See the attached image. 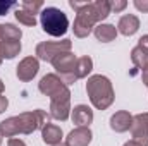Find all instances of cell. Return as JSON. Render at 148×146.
Here are the masks:
<instances>
[{
	"label": "cell",
	"instance_id": "6da1fadb",
	"mask_svg": "<svg viewBox=\"0 0 148 146\" xmlns=\"http://www.w3.org/2000/svg\"><path fill=\"white\" fill-rule=\"evenodd\" d=\"M71 9L76 10V19L73 24L74 36L86 38L97 23H102L110 14V2L109 0H95V2H69Z\"/></svg>",
	"mask_w": 148,
	"mask_h": 146
},
{
	"label": "cell",
	"instance_id": "7a4b0ae2",
	"mask_svg": "<svg viewBox=\"0 0 148 146\" xmlns=\"http://www.w3.org/2000/svg\"><path fill=\"white\" fill-rule=\"evenodd\" d=\"M48 124V115L41 108L33 112H24L14 117H9L0 122V134L3 138H14L17 134H33L36 129H43Z\"/></svg>",
	"mask_w": 148,
	"mask_h": 146
},
{
	"label": "cell",
	"instance_id": "3957f363",
	"mask_svg": "<svg viewBox=\"0 0 148 146\" xmlns=\"http://www.w3.org/2000/svg\"><path fill=\"white\" fill-rule=\"evenodd\" d=\"M86 93L90 96L91 105L97 110H107L114 103V98H115L110 79L102 74H95V76L88 77Z\"/></svg>",
	"mask_w": 148,
	"mask_h": 146
},
{
	"label": "cell",
	"instance_id": "277c9868",
	"mask_svg": "<svg viewBox=\"0 0 148 146\" xmlns=\"http://www.w3.org/2000/svg\"><path fill=\"white\" fill-rule=\"evenodd\" d=\"M40 23L43 31L53 38L64 36L69 29V19L66 12H62L57 7H45L40 12Z\"/></svg>",
	"mask_w": 148,
	"mask_h": 146
},
{
	"label": "cell",
	"instance_id": "5b68a950",
	"mask_svg": "<svg viewBox=\"0 0 148 146\" xmlns=\"http://www.w3.org/2000/svg\"><path fill=\"white\" fill-rule=\"evenodd\" d=\"M40 93L50 98V102H71V91L67 84L57 74H47L38 83Z\"/></svg>",
	"mask_w": 148,
	"mask_h": 146
},
{
	"label": "cell",
	"instance_id": "8992f818",
	"mask_svg": "<svg viewBox=\"0 0 148 146\" xmlns=\"http://www.w3.org/2000/svg\"><path fill=\"white\" fill-rule=\"evenodd\" d=\"M76 62H77V57L74 55L73 52H64L60 53L59 57H55L52 60V65L53 69L57 71V76L69 86V84H74L77 81L76 77Z\"/></svg>",
	"mask_w": 148,
	"mask_h": 146
},
{
	"label": "cell",
	"instance_id": "52a82bcc",
	"mask_svg": "<svg viewBox=\"0 0 148 146\" xmlns=\"http://www.w3.org/2000/svg\"><path fill=\"white\" fill-rule=\"evenodd\" d=\"M71 48H73V41L69 38H64L60 41H41L36 45V57L40 60L52 62L60 53L71 52Z\"/></svg>",
	"mask_w": 148,
	"mask_h": 146
},
{
	"label": "cell",
	"instance_id": "ba28073f",
	"mask_svg": "<svg viewBox=\"0 0 148 146\" xmlns=\"http://www.w3.org/2000/svg\"><path fill=\"white\" fill-rule=\"evenodd\" d=\"M131 134H133V141L140 143L141 146H148V112L133 117Z\"/></svg>",
	"mask_w": 148,
	"mask_h": 146
},
{
	"label": "cell",
	"instance_id": "9c48e42d",
	"mask_svg": "<svg viewBox=\"0 0 148 146\" xmlns=\"http://www.w3.org/2000/svg\"><path fill=\"white\" fill-rule=\"evenodd\" d=\"M16 69H17L16 74H17L19 81L28 83V81H31L38 74V71H40V62H38L36 57H26V59H23L19 62V65Z\"/></svg>",
	"mask_w": 148,
	"mask_h": 146
},
{
	"label": "cell",
	"instance_id": "30bf717a",
	"mask_svg": "<svg viewBox=\"0 0 148 146\" xmlns=\"http://www.w3.org/2000/svg\"><path fill=\"white\" fill-rule=\"evenodd\" d=\"M91 139H93V132L90 131V127H76L67 134L66 146H88Z\"/></svg>",
	"mask_w": 148,
	"mask_h": 146
},
{
	"label": "cell",
	"instance_id": "8fae6325",
	"mask_svg": "<svg viewBox=\"0 0 148 146\" xmlns=\"http://www.w3.org/2000/svg\"><path fill=\"white\" fill-rule=\"evenodd\" d=\"M71 119L77 127H90V124L93 122V110L88 105H76L71 110Z\"/></svg>",
	"mask_w": 148,
	"mask_h": 146
},
{
	"label": "cell",
	"instance_id": "7c38bea8",
	"mask_svg": "<svg viewBox=\"0 0 148 146\" xmlns=\"http://www.w3.org/2000/svg\"><path fill=\"white\" fill-rule=\"evenodd\" d=\"M133 124V115L127 110H119L110 117V129L115 132H126L131 129Z\"/></svg>",
	"mask_w": 148,
	"mask_h": 146
},
{
	"label": "cell",
	"instance_id": "4fadbf2b",
	"mask_svg": "<svg viewBox=\"0 0 148 146\" xmlns=\"http://www.w3.org/2000/svg\"><path fill=\"white\" fill-rule=\"evenodd\" d=\"M138 29H140V19L134 14H126L117 23V33L124 36H133Z\"/></svg>",
	"mask_w": 148,
	"mask_h": 146
},
{
	"label": "cell",
	"instance_id": "5bb4252c",
	"mask_svg": "<svg viewBox=\"0 0 148 146\" xmlns=\"http://www.w3.org/2000/svg\"><path fill=\"white\" fill-rule=\"evenodd\" d=\"M41 139H43V143L45 145H59L60 143V139H62V129L59 127V126H55V124H45L43 126V129H41Z\"/></svg>",
	"mask_w": 148,
	"mask_h": 146
},
{
	"label": "cell",
	"instance_id": "9a60e30c",
	"mask_svg": "<svg viewBox=\"0 0 148 146\" xmlns=\"http://www.w3.org/2000/svg\"><path fill=\"white\" fill-rule=\"evenodd\" d=\"M71 102H50V117L57 120H67L71 115Z\"/></svg>",
	"mask_w": 148,
	"mask_h": 146
},
{
	"label": "cell",
	"instance_id": "2e32d148",
	"mask_svg": "<svg viewBox=\"0 0 148 146\" xmlns=\"http://www.w3.org/2000/svg\"><path fill=\"white\" fill-rule=\"evenodd\" d=\"M95 36L98 41L102 43H109V41H114L115 36H117V28L114 24H97L95 29H93Z\"/></svg>",
	"mask_w": 148,
	"mask_h": 146
},
{
	"label": "cell",
	"instance_id": "e0dca14e",
	"mask_svg": "<svg viewBox=\"0 0 148 146\" xmlns=\"http://www.w3.org/2000/svg\"><path fill=\"white\" fill-rule=\"evenodd\" d=\"M91 69H93V60H91V57H88V55H84V57H79L77 59V62H76V77L77 79H83V77H86L88 74L91 72Z\"/></svg>",
	"mask_w": 148,
	"mask_h": 146
},
{
	"label": "cell",
	"instance_id": "ac0fdd59",
	"mask_svg": "<svg viewBox=\"0 0 148 146\" xmlns=\"http://www.w3.org/2000/svg\"><path fill=\"white\" fill-rule=\"evenodd\" d=\"M21 36H23V31L17 26L10 23L2 24V41H21Z\"/></svg>",
	"mask_w": 148,
	"mask_h": 146
},
{
	"label": "cell",
	"instance_id": "d6986e66",
	"mask_svg": "<svg viewBox=\"0 0 148 146\" xmlns=\"http://www.w3.org/2000/svg\"><path fill=\"white\" fill-rule=\"evenodd\" d=\"M2 45V53L3 59H14L16 55H19L21 52V41H0Z\"/></svg>",
	"mask_w": 148,
	"mask_h": 146
},
{
	"label": "cell",
	"instance_id": "ffe728a7",
	"mask_svg": "<svg viewBox=\"0 0 148 146\" xmlns=\"http://www.w3.org/2000/svg\"><path fill=\"white\" fill-rule=\"evenodd\" d=\"M14 16H16V19H17L21 24H24V26H35V24H36V16L26 12L24 9H17V10L14 12Z\"/></svg>",
	"mask_w": 148,
	"mask_h": 146
},
{
	"label": "cell",
	"instance_id": "44dd1931",
	"mask_svg": "<svg viewBox=\"0 0 148 146\" xmlns=\"http://www.w3.org/2000/svg\"><path fill=\"white\" fill-rule=\"evenodd\" d=\"M21 9H24L26 12L36 16V14H40V12L43 10V2H41V0H23Z\"/></svg>",
	"mask_w": 148,
	"mask_h": 146
},
{
	"label": "cell",
	"instance_id": "7402d4cb",
	"mask_svg": "<svg viewBox=\"0 0 148 146\" xmlns=\"http://www.w3.org/2000/svg\"><path fill=\"white\" fill-rule=\"evenodd\" d=\"M138 46L143 50V53H145V69H148V35H143V36L138 40Z\"/></svg>",
	"mask_w": 148,
	"mask_h": 146
},
{
	"label": "cell",
	"instance_id": "603a6c76",
	"mask_svg": "<svg viewBox=\"0 0 148 146\" xmlns=\"http://www.w3.org/2000/svg\"><path fill=\"white\" fill-rule=\"evenodd\" d=\"M127 7L126 0H112L110 2V12H121Z\"/></svg>",
	"mask_w": 148,
	"mask_h": 146
},
{
	"label": "cell",
	"instance_id": "cb8c5ba5",
	"mask_svg": "<svg viewBox=\"0 0 148 146\" xmlns=\"http://www.w3.org/2000/svg\"><path fill=\"white\" fill-rule=\"evenodd\" d=\"M17 3L16 2H3V0H0V16H5L12 7H16Z\"/></svg>",
	"mask_w": 148,
	"mask_h": 146
},
{
	"label": "cell",
	"instance_id": "d4e9b609",
	"mask_svg": "<svg viewBox=\"0 0 148 146\" xmlns=\"http://www.w3.org/2000/svg\"><path fill=\"white\" fill-rule=\"evenodd\" d=\"M134 7L141 12H148V0H134Z\"/></svg>",
	"mask_w": 148,
	"mask_h": 146
},
{
	"label": "cell",
	"instance_id": "484cf974",
	"mask_svg": "<svg viewBox=\"0 0 148 146\" xmlns=\"http://www.w3.org/2000/svg\"><path fill=\"white\" fill-rule=\"evenodd\" d=\"M7 146H26V143L23 139H17V138H10L7 141Z\"/></svg>",
	"mask_w": 148,
	"mask_h": 146
},
{
	"label": "cell",
	"instance_id": "4316f807",
	"mask_svg": "<svg viewBox=\"0 0 148 146\" xmlns=\"http://www.w3.org/2000/svg\"><path fill=\"white\" fill-rule=\"evenodd\" d=\"M7 107H9V100H7V96L0 95V113H2V112H5Z\"/></svg>",
	"mask_w": 148,
	"mask_h": 146
},
{
	"label": "cell",
	"instance_id": "83f0119b",
	"mask_svg": "<svg viewBox=\"0 0 148 146\" xmlns=\"http://www.w3.org/2000/svg\"><path fill=\"white\" fill-rule=\"evenodd\" d=\"M141 79H143V83L148 86V69H143L141 71Z\"/></svg>",
	"mask_w": 148,
	"mask_h": 146
},
{
	"label": "cell",
	"instance_id": "f1b7e54d",
	"mask_svg": "<svg viewBox=\"0 0 148 146\" xmlns=\"http://www.w3.org/2000/svg\"><path fill=\"white\" fill-rule=\"evenodd\" d=\"M124 146H141V145H140V143H136V141H133V139H131V141H127V143H124Z\"/></svg>",
	"mask_w": 148,
	"mask_h": 146
},
{
	"label": "cell",
	"instance_id": "f546056e",
	"mask_svg": "<svg viewBox=\"0 0 148 146\" xmlns=\"http://www.w3.org/2000/svg\"><path fill=\"white\" fill-rule=\"evenodd\" d=\"M3 88H5V86H3V83H2V79H0V95H3Z\"/></svg>",
	"mask_w": 148,
	"mask_h": 146
},
{
	"label": "cell",
	"instance_id": "4dcf8cb0",
	"mask_svg": "<svg viewBox=\"0 0 148 146\" xmlns=\"http://www.w3.org/2000/svg\"><path fill=\"white\" fill-rule=\"evenodd\" d=\"M2 60H3V53H2V45H0V64H2Z\"/></svg>",
	"mask_w": 148,
	"mask_h": 146
},
{
	"label": "cell",
	"instance_id": "1f68e13d",
	"mask_svg": "<svg viewBox=\"0 0 148 146\" xmlns=\"http://www.w3.org/2000/svg\"><path fill=\"white\" fill-rule=\"evenodd\" d=\"M53 146H66V143H64V145H62V143H59V145H53Z\"/></svg>",
	"mask_w": 148,
	"mask_h": 146
},
{
	"label": "cell",
	"instance_id": "d6a6232c",
	"mask_svg": "<svg viewBox=\"0 0 148 146\" xmlns=\"http://www.w3.org/2000/svg\"><path fill=\"white\" fill-rule=\"evenodd\" d=\"M0 40H2V24H0Z\"/></svg>",
	"mask_w": 148,
	"mask_h": 146
},
{
	"label": "cell",
	"instance_id": "836d02e7",
	"mask_svg": "<svg viewBox=\"0 0 148 146\" xmlns=\"http://www.w3.org/2000/svg\"><path fill=\"white\" fill-rule=\"evenodd\" d=\"M2 138H3V136H2V134H0V146H2Z\"/></svg>",
	"mask_w": 148,
	"mask_h": 146
}]
</instances>
